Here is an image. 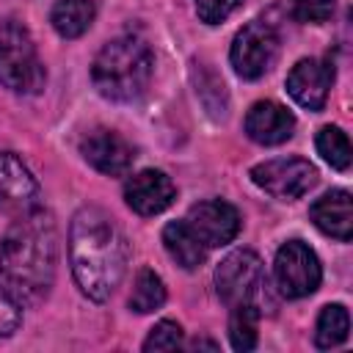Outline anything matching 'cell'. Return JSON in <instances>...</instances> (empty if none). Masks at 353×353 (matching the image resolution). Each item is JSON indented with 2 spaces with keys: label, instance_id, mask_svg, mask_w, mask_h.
Returning <instances> with one entry per match:
<instances>
[{
  "label": "cell",
  "instance_id": "6da1fadb",
  "mask_svg": "<svg viewBox=\"0 0 353 353\" xmlns=\"http://www.w3.org/2000/svg\"><path fill=\"white\" fill-rule=\"evenodd\" d=\"M69 262L77 287L91 301H108L127 270V243L110 215L99 207H83L69 226Z\"/></svg>",
  "mask_w": 353,
  "mask_h": 353
},
{
  "label": "cell",
  "instance_id": "7a4b0ae2",
  "mask_svg": "<svg viewBox=\"0 0 353 353\" xmlns=\"http://www.w3.org/2000/svg\"><path fill=\"white\" fill-rule=\"evenodd\" d=\"M58 265L55 221L44 210L17 215L0 240V270L17 295L39 301L50 292Z\"/></svg>",
  "mask_w": 353,
  "mask_h": 353
},
{
  "label": "cell",
  "instance_id": "3957f363",
  "mask_svg": "<svg viewBox=\"0 0 353 353\" xmlns=\"http://www.w3.org/2000/svg\"><path fill=\"white\" fill-rule=\"evenodd\" d=\"M152 50L138 36L110 39L91 63L94 88L110 102L138 99L152 80Z\"/></svg>",
  "mask_w": 353,
  "mask_h": 353
},
{
  "label": "cell",
  "instance_id": "277c9868",
  "mask_svg": "<svg viewBox=\"0 0 353 353\" xmlns=\"http://www.w3.org/2000/svg\"><path fill=\"white\" fill-rule=\"evenodd\" d=\"M44 66L39 61L36 44L25 25H0V83L17 94H39L44 88Z\"/></svg>",
  "mask_w": 353,
  "mask_h": 353
},
{
  "label": "cell",
  "instance_id": "5b68a950",
  "mask_svg": "<svg viewBox=\"0 0 353 353\" xmlns=\"http://www.w3.org/2000/svg\"><path fill=\"white\" fill-rule=\"evenodd\" d=\"M215 290H218L221 301L229 309L240 306V303L256 306L259 312H265V303H268V309H273L262 259L254 251H248V248L232 251L218 265V270H215Z\"/></svg>",
  "mask_w": 353,
  "mask_h": 353
},
{
  "label": "cell",
  "instance_id": "8992f818",
  "mask_svg": "<svg viewBox=\"0 0 353 353\" xmlns=\"http://www.w3.org/2000/svg\"><path fill=\"white\" fill-rule=\"evenodd\" d=\"M273 279L284 298H306L320 287L323 268L317 254L303 240H287L276 251Z\"/></svg>",
  "mask_w": 353,
  "mask_h": 353
},
{
  "label": "cell",
  "instance_id": "52a82bcc",
  "mask_svg": "<svg viewBox=\"0 0 353 353\" xmlns=\"http://www.w3.org/2000/svg\"><path fill=\"white\" fill-rule=\"evenodd\" d=\"M276 52H279L276 28L265 19H251L237 30L229 50V61L243 80H256L270 69V63L276 61Z\"/></svg>",
  "mask_w": 353,
  "mask_h": 353
},
{
  "label": "cell",
  "instance_id": "ba28073f",
  "mask_svg": "<svg viewBox=\"0 0 353 353\" xmlns=\"http://www.w3.org/2000/svg\"><path fill=\"white\" fill-rule=\"evenodd\" d=\"M251 182L273 199L292 201L309 193L317 182V168L303 157H276L251 168Z\"/></svg>",
  "mask_w": 353,
  "mask_h": 353
},
{
  "label": "cell",
  "instance_id": "9c48e42d",
  "mask_svg": "<svg viewBox=\"0 0 353 353\" xmlns=\"http://www.w3.org/2000/svg\"><path fill=\"white\" fill-rule=\"evenodd\" d=\"M185 223L204 243V248H218V245H226L237 237L240 212L223 199H207V201H199L188 210Z\"/></svg>",
  "mask_w": 353,
  "mask_h": 353
},
{
  "label": "cell",
  "instance_id": "30bf717a",
  "mask_svg": "<svg viewBox=\"0 0 353 353\" xmlns=\"http://www.w3.org/2000/svg\"><path fill=\"white\" fill-rule=\"evenodd\" d=\"M39 207V182L14 152H0V212L25 215Z\"/></svg>",
  "mask_w": 353,
  "mask_h": 353
},
{
  "label": "cell",
  "instance_id": "8fae6325",
  "mask_svg": "<svg viewBox=\"0 0 353 353\" xmlns=\"http://www.w3.org/2000/svg\"><path fill=\"white\" fill-rule=\"evenodd\" d=\"M331 85H334V63L331 61L303 58L287 74V91H290V97L301 108H306V110H323Z\"/></svg>",
  "mask_w": 353,
  "mask_h": 353
},
{
  "label": "cell",
  "instance_id": "7c38bea8",
  "mask_svg": "<svg viewBox=\"0 0 353 353\" xmlns=\"http://www.w3.org/2000/svg\"><path fill=\"white\" fill-rule=\"evenodd\" d=\"M80 154L85 157V163H91L97 171H102L108 176L127 174L135 160V149L116 130H105V127L91 130L80 141Z\"/></svg>",
  "mask_w": 353,
  "mask_h": 353
},
{
  "label": "cell",
  "instance_id": "4fadbf2b",
  "mask_svg": "<svg viewBox=\"0 0 353 353\" xmlns=\"http://www.w3.org/2000/svg\"><path fill=\"white\" fill-rule=\"evenodd\" d=\"M174 199H176V185L171 182V176H165L157 168L138 171L124 185V201L138 215H157L168 210Z\"/></svg>",
  "mask_w": 353,
  "mask_h": 353
},
{
  "label": "cell",
  "instance_id": "5bb4252c",
  "mask_svg": "<svg viewBox=\"0 0 353 353\" xmlns=\"http://www.w3.org/2000/svg\"><path fill=\"white\" fill-rule=\"evenodd\" d=\"M292 130H295V116L273 99L254 102L251 110L245 113V135L262 146L284 143L287 138H292Z\"/></svg>",
  "mask_w": 353,
  "mask_h": 353
},
{
  "label": "cell",
  "instance_id": "9a60e30c",
  "mask_svg": "<svg viewBox=\"0 0 353 353\" xmlns=\"http://www.w3.org/2000/svg\"><path fill=\"white\" fill-rule=\"evenodd\" d=\"M309 218L312 223L339 240V243H347L350 234H353V204H350V193L347 190H328L325 196H320L312 207H309Z\"/></svg>",
  "mask_w": 353,
  "mask_h": 353
},
{
  "label": "cell",
  "instance_id": "2e32d148",
  "mask_svg": "<svg viewBox=\"0 0 353 353\" xmlns=\"http://www.w3.org/2000/svg\"><path fill=\"white\" fill-rule=\"evenodd\" d=\"M163 245H165L168 256L185 270H196L207 256L204 243L193 234V229L185 221H174L163 229Z\"/></svg>",
  "mask_w": 353,
  "mask_h": 353
},
{
  "label": "cell",
  "instance_id": "e0dca14e",
  "mask_svg": "<svg viewBox=\"0 0 353 353\" xmlns=\"http://www.w3.org/2000/svg\"><path fill=\"white\" fill-rule=\"evenodd\" d=\"M94 17H97L94 0H58L52 6L50 22H52V28H55L58 36L77 39V36H83L91 28Z\"/></svg>",
  "mask_w": 353,
  "mask_h": 353
},
{
  "label": "cell",
  "instance_id": "ac0fdd59",
  "mask_svg": "<svg viewBox=\"0 0 353 353\" xmlns=\"http://www.w3.org/2000/svg\"><path fill=\"white\" fill-rule=\"evenodd\" d=\"M347 331H350V314L342 303H328L323 306L320 317H317V328H314V345L328 350V347H336L347 339Z\"/></svg>",
  "mask_w": 353,
  "mask_h": 353
},
{
  "label": "cell",
  "instance_id": "d6986e66",
  "mask_svg": "<svg viewBox=\"0 0 353 353\" xmlns=\"http://www.w3.org/2000/svg\"><path fill=\"white\" fill-rule=\"evenodd\" d=\"M165 303V287H163V279L149 270V268H141L138 276H135V284H132V292H130V309L138 312V314H149L154 309H160Z\"/></svg>",
  "mask_w": 353,
  "mask_h": 353
},
{
  "label": "cell",
  "instance_id": "ffe728a7",
  "mask_svg": "<svg viewBox=\"0 0 353 353\" xmlns=\"http://www.w3.org/2000/svg\"><path fill=\"white\" fill-rule=\"evenodd\" d=\"M259 309L240 303L232 306V317H229V342L234 350H254L256 347V323H259Z\"/></svg>",
  "mask_w": 353,
  "mask_h": 353
},
{
  "label": "cell",
  "instance_id": "44dd1931",
  "mask_svg": "<svg viewBox=\"0 0 353 353\" xmlns=\"http://www.w3.org/2000/svg\"><path fill=\"white\" fill-rule=\"evenodd\" d=\"M314 143H317V152L323 154V160L331 168H336V171H347L350 168V141L339 127H331V124L323 127L317 132Z\"/></svg>",
  "mask_w": 353,
  "mask_h": 353
},
{
  "label": "cell",
  "instance_id": "7402d4cb",
  "mask_svg": "<svg viewBox=\"0 0 353 353\" xmlns=\"http://www.w3.org/2000/svg\"><path fill=\"white\" fill-rule=\"evenodd\" d=\"M182 347V328L174 320H160L143 339V350H176Z\"/></svg>",
  "mask_w": 353,
  "mask_h": 353
},
{
  "label": "cell",
  "instance_id": "603a6c76",
  "mask_svg": "<svg viewBox=\"0 0 353 353\" xmlns=\"http://www.w3.org/2000/svg\"><path fill=\"white\" fill-rule=\"evenodd\" d=\"M292 3V11L301 22H325L331 14H334V6L336 0H290Z\"/></svg>",
  "mask_w": 353,
  "mask_h": 353
},
{
  "label": "cell",
  "instance_id": "cb8c5ba5",
  "mask_svg": "<svg viewBox=\"0 0 353 353\" xmlns=\"http://www.w3.org/2000/svg\"><path fill=\"white\" fill-rule=\"evenodd\" d=\"M22 323V306L19 301L6 290L0 287V336H11Z\"/></svg>",
  "mask_w": 353,
  "mask_h": 353
},
{
  "label": "cell",
  "instance_id": "d4e9b609",
  "mask_svg": "<svg viewBox=\"0 0 353 353\" xmlns=\"http://www.w3.org/2000/svg\"><path fill=\"white\" fill-rule=\"evenodd\" d=\"M243 0H196V11H199V19L207 22V25H218L223 22Z\"/></svg>",
  "mask_w": 353,
  "mask_h": 353
},
{
  "label": "cell",
  "instance_id": "484cf974",
  "mask_svg": "<svg viewBox=\"0 0 353 353\" xmlns=\"http://www.w3.org/2000/svg\"><path fill=\"white\" fill-rule=\"evenodd\" d=\"M190 347H210V350H215L218 345H215V342H207V339H196V342H193Z\"/></svg>",
  "mask_w": 353,
  "mask_h": 353
}]
</instances>
